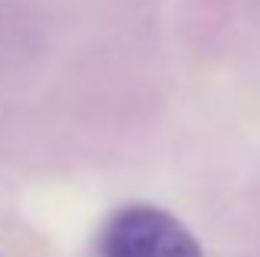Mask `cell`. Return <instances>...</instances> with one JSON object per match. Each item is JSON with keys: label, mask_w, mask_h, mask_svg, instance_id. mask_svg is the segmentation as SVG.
I'll list each match as a JSON object with an SVG mask.
<instances>
[{"label": "cell", "mask_w": 260, "mask_h": 257, "mask_svg": "<svg viewBox=\"0 0 260 257\" xmlns=\"http://www.w3.org/2000/svg\"><path fill=\"white\" fill-rule=\"evenodd\" d=\"M99 257H204L198 238L152 205L122 208L99 238Z\"/></svg>", "instance_id": "6da1fadb"}, {"label": "cell", "mask_w": 260, "mask_h": 257, "mask_svg": "<svg viewBox=\"0 0 260 257\" xmlns=\"http://www.w3.org/2000/svg\"><path fill=\"white\" fill-rule=\"evenodd\" d=\"M0 257H4V254H0Z\"/></svg>", "instance_id": "7a4b0ae2"}]
</instances>
